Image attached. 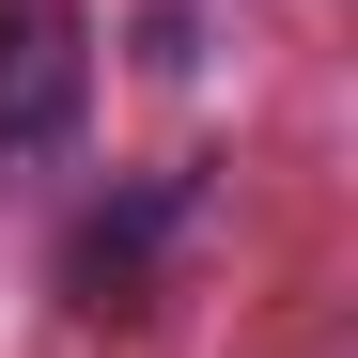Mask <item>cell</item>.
<instances>
[{
    "label": "cell",
    "instance_id": "cell-1",
    "mask_svg": "<svg viewBox=\"0 0 358 358\" xmlns=\"http://www.w3.org/2000/svg\"><path fill=\"white\" fill-rule=\"evenodd\" d=\"M94 125V16L78 0H0V171H47Z\"/></svg>",
    "mask_w": 358,
    "mask_h": 358
}]
</instances>
